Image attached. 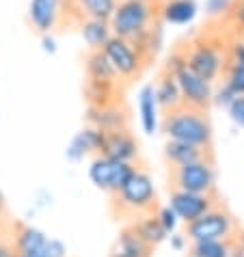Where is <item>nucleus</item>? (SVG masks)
<instances>
[{"label": "nucleus", "instance_id": "25", "mask_svg": "<svg viewBox=\"0 0 244 257\" xmlns=\"http://www.w3.org/2000/svg\"><path fill=\"white\" fill-rule=\"evenodd\" d=\"M190 257H231L229 240H195L190 242Z\"/></svg>", "mask_w": 244, "mask_h": 257}, {"label": "nucleus", "instance_id": "24", "mask_svg": "<svg viewBox=\"0 0 244 257\" xmlns=\"http://www.w3.org/2000/svg\"><path fill=\"white\" fill-rule=\"evenodd\" d=\"M156 97H154V84H147V87L141 89L139 95V108H141V123L143 130L147 134L156 132Z\"/></svg>", "mask_w": 244, "mask_h": 257}, {"label": "nucleus", "instance_id": "27", "mask_svg": "<svg viewBox=\"0 0 244 257\" xmlns=\"http://www.w3.org/2000/svg\"><path fill=\"white\" fill-rule=\"evenodd\" d=\"M220 76H222V80H225L222 84H227L235 95H244V67L242 65H238V63L227 59Z\"/></svg>", "mask_w": 244, "mask_h": 257}, {"label": "nucleus", "instance_id": "8", "mask_svg": "<svg viewBox=\"0 0 244 257\" xmlns=\"http://www.w3.org/2000/svg\"><path fill=\"white\" fill-rule=\"evenodd\" d=\"M169 190H186V192H201V195H214V192H216V169H214V158L169 169Z\"/></svg>", "mask_w": 244, "mask_h": 257}, {"label": "nucleus", "instance_id": "16", "mask_svg": "<svg viewBox=\"0 0 244 257\" xmlns=\"http://www.w3.org/2000/svg\"><path fill=\"white\" fill-rule=\"evenodd\" d=\"M48 242V235L37 229L33 225H16L11 235V244L16 248V253H35V251H44Z\"/></svg>", "mask_w": 244, "mask_h": 257}, {"label": "nucleus", "instance_id": "34", "mask_svg": "<svg viewBox=\"0 0 244 257\" xmlns=\"http://www.w3.org/2000/svg\"><path fill=\"white\" fill-rule=\"evenodd\" d=\"M233 97H235V93H233V91L229 89L227 84H222V87H220V91L216 93V99H212V102H216L218 106H229V104L233 102Z\"/></svg>", "mask_w": 244, "mask_h": 257}, {"label": "nucleus", "instance_id": "38", "mask_svg": "<svg viewBox=\"0 0 244 257\" xmlns=\"http://www.w3.org/2000/svg\"><path fill=\"white\" fill-rule=\"evenodd\" d=\"M16 257H48L44 251H35V253H16Z\"/></svg>", "mask_w": 244, "mask_h": 257}, {"label": "nucleus", "instance_id": "29", "mask_svg": "<svg viewBox=\"0 0 244 257\" xmlns=\"http://www.w3.org/2000/svg\"><path fill=\"white\" fill-rule=\"evenodd\" d=\"M227 59L238 63V65L244 67V39L238 37V35H231L229 39V46H227Z\"/></svg>", "mask_w": 244, "mask_h": 257}, {"label": "nucleus", "instance_id": "37", "mask_svg": "<svg viewBox=\"0 0 244 257\" xmlns=\"http://www.w3.org/2000/svg\"><path fill=\"white\" fill-rule=\"evenodd\" d=\"M184 240H186V235H171V242H173V246L175 248H184Z\"/></svg>", "mask_w": 244, "mask_h": 257}, {"label": "nucleus", "instance_id": "23", "mask_svg": "<svg viewBox=\"0 0 244 257\" xmlns=\"http://www.w3.org/2000/svg\"><path fill=\"white\" fill-rule=\"evenodd\" d=\"M84 93H87L89 106H104V104H112V102H117V99H121L119 97V82H93V80H87Z\"/></svg>", "mask_w": 244, "mask_h": 257}, {"label": "nucleus", "instance_id": "30", "mask_svg": "<svg viewBox=\"0 0 244 257\" xmlns=\"http://www.w3.org/2000/svg\"><path fill=\"white\" fill-rule=\"evenodd\" d=\"M156 216H158V220H160V225L164 227V229H167V233H171L177 227V216H175V212L169 208H160V205H158L156 208Z\"/></svg>", "mask_w": 244, "mask_h": 257}, {"label": "nucleus", "instance_id": "4", "mask_svg": "<svg viewBox=\"0 0 244 257\" xmlns=\"http://www.w3.org/2000/svg\"><path fill=\"white\" fill-rule=\"evenodd\" d=\"M160 3L162 0H119L108 20L112 35L134 39L149 28L160 26Z\"/></svg>", "mask_w": 244, "mask_h": 257}, {"label": "nucleus", "instance_id": "21", "mask_svg": "<svg viewBox=\"0 0 244 257\" xmlns=\"http://www.w3.org/2000/svg\"><path fill=\"white\" fill-rule=\"evenodd\" d=\"M130 227L147 242L149 246H158L162 240H167V235H169L167 229L160 225V220H158L156 212L145 214V216H139L136 220H132Z\"/></svg>", "mask_w": 244, "mask_h": 257}, {"label": "nucleus", "instance_id": "20", "mask_svg": "<svg viewBox=\"0 0 244 257\" xmlns=\"http://www.w3.org/2000/svg\"><path fill=\"white\" fill-rule=\"evenodd\" d=\"M80 35L89 50H99L106 41L112 37L108 20H95V18H82L80 20Z\"/></svg>", "mask_w": 244, "mask_h": 257}, {"label": "nucleus", "instance_id": "14", "mask_svg": "<svg viewBox=\"0 0 244 257\" xmlns=\"http://www.w3.org/2000/svg\"><path fill=\"white\" fill-rule=\"evenodd\" d=\"M210 158H212V147H199L182 141H169L164 145V160H167L169 169L184 167V164L199 162V160H210Z\"/></svg>", "mask_w": 244, "mask_h": 257}, {"label": "nucleus", "instance_id": "1", "mask_svg": "<svg viewBox=\"0 0 244 257\" xmlns=\"http://www.w3.org/2000/svg\"><path fill=\"white\" fill-rule=\"evenodd\" d=\"M231 35L233 33L229 31V26L222 20H216L210 26H203L190 41L179 46L186 67L207 82L218 80L222 67L227 63V46Z\"/></svg>", "mask_w": 244, "mask_h": 257}, {"label": "nucleus", "instance_id": "2", "mask_svg": "<svg viewBox=\"0 0 244 257\" xmlns=\"http://www.w3.org/2000/svg\"><path fill=\"white\" fill-rule=\"evenodd\" d=\"M110 197H112L114 216L128 218L130 223L139 216L156 212V208H158V192L154 186V180H152V175L143 169H134L130 180L117 192H112Z\"/></svg>", "mask_w": 244, "mask_h": 257}, {"label": "nucleus", "instance_id": "40", "mask_svg": "<svg viewBox=\"0 0 244 257\" xmlns=\"http://www.w3.org/2000/svg\"><path fill=\"white\" fill-rule=\"evenodd\" d=\"M233 35H238V37H242V39H244V28H240V31H235Z\"/></svg>", "mask_w": 244, "mask_h": 257}, {"label": "nucleus", "instance_id": "12", "mask_svg": "<svg viewBox=\"0 0 244 257\" xmlns=\"http://www.w3.org/2000/svg\"><path fill=\"white\" fill-rule=\"evenodd\" d=\"M87 121L89 125L99 127L102 132H117L130 127V112H128L124 102L117 99V102L104 106H89Z\"/></svg>", "mask_w": 244, "mask_h": 257}, {"label": "nucleus", "instance_id": "35", "mask_svg": "<svg viewBox=\"0 0 244 257\" xmlns=\"http://www.w3.org/2000/svg\"><path fill=\"white\" fill-rule=\"evenodd\" d=\"M0 257H16V248H13L11 240L0 238Z\"/></svg>", "mask_w": 244, "mask_h": 257}, {"label": "nucleus", "instance_id": "26", "mask_svg": "<svg viewBox=\"0 0 244 257\" xmlns=\"http://www.w3.org/2000/svg\"><path fill=\"white\" fill-rule=\"evenodd\" d=\"M119 0H76V7L82 18L95 20H110L114 7Z\"/></svg>", "mask_w": 244, "mask_h": 257}, {"label": "nucleus", "instance_id": "5", "mask_svg": "<svg viewBox=\"0 0 244 257\" xmlns=\"http://www.w3.org/2000/svg\"><path fill=\"white\" fill-rule=\"evenodd\" d=\"M164 69H167L169 74H173L177 87H179V93H182V104L192 106V108H199V110L210 108V104L214 99L212 82L203 80V78L197 76L195 71H190L188 67H186L184 54H182L179 48L173 50V54L169 56Z\"/></svg>", "mask_w": 244, "mask_h": 257}, {"label": "nucleus", "instance_id": "18", "mask_svg": "<svg viewBox=\"0 0 244 257\" xmlns=\"http://www.w3.org/2000/svg\"><path fill=\"white\" fill-rule=\"evenodd\" d=\"M154 97H156V104L162 108V112L173 110V108H177V106L182 104L179 87H177L173 74H169L167 69H162L160 76H158V82L154 87Z\"/></svg>", "mask_w": 244, "mask_h": 257}, {"label": "nucleus", "instance_id": "7", "mask_svg": "<svg viewBox=\"0 0 244 257\" xmlns=\"http://www.w3.org/2000/svg\"><path fill=\"white\" fill-rule=\"evenodd\" d=\"M28 20H31V24L37 33L50 35L65 22L80 24L82 16L76 7V0H31Z\"/></svg>", "mask_w": 244, "mask_h": 257}, {"label": "nucleus", "instance_id": "31", "mask_svg": "<svg viewBox=\"0 0 244 257\" xmlns=\"http://www.w3.org/2000/svg\"><path fill=\"white\" fill-rule=\"evenodd\" d=\"M227 108H229V115H231L233 123L240 125L242 130H244V95H235L233 102L229 104Z\"/></svg>", "mask_w": 244, "mask_h": 257}, {"label": "nucleus", "instance_id": "13", "mask_svg": "<svg viewBox=\"0 0 244 257\" xmlns=\"http://www.w3.org/2000/svg\"><path fill=\"white\" fill-rule=\"evenodd\" d=\"M102 154L108 156V158H114V160L134 162L139 158V141L132 137L130 127L117 130V132H106Z\"/></svg>", "mask_w": 244, "mask_h": 257}, {"label": "nucleus", "instance_id": "3", "mask_svg": "<svg viewBox=\"0 0 244 257\" xmlns=\"http://www.w3.org/2000/svg\"><path fill=\"white\" fill-rule=\"evenodd\" d=\"M162 132L169 141H182L199 147H212L214 139L207 110H199L186 104L162 112Z\"/></svg>", "mask_w": 244, "mask_h": 257}, {"label": "nucleus", "instance_id": "36", "mask_svg": "<svg viewBox=\"0 0 244 257\" xmlns=\"http://www.w3.org/2000/svg\"><path fill=\"white\" fill-rule=\"evenodd\" d=\"M44 50L46 52H56V46H54V39L44 35Z\"/></svg>", "mask_w": 244, "mask_h": 257}, {"label": "nucleus", "instance_id": "6", "mask_svg": "<svg viewBox=\"0 0 244 257\" xmlns=\"http://www.w3.org/2000/svg\"><path fill=\"white\" fill-rule=\"evenodd\" d=\"M184 235L186 240H231L238 231V220L225 205L218 203L199 218L184 223Z\"/></svg>", "mask_w": 244, "mask_h": 257}, {"label": "nucleus", "instance_id": "32", "mask_svg": "<svg viewBox=\"0 0 244 257\" xmlns=\"http://www.w3.org/2000/svg\"><path fill=\"white\" fill-rule=\"evenodd\" d=\"M44 253H46L48 257H67V246L63 244L61 240L48 238L46 246H44Z\"/></svg>", "mask_w": 244, "mask_h": 257}, {"label": "nucleus", "instance_id": "9", "mask_svg": "<svg viewBox=\"0 0 244 257\" xmlns=\"http://www.w3.org/2000/svg\"><path fill=\"white\" fill-rule=\"evenodd\" d=\"M102 50H104V54L108 56L114 71H117L119 80H124V82L136 80V78L145 71V67L149 65L130 39L117 37V35H112V37L102 46Z\"/></svg>", "mask_w": 244, "mask_h": 257}, {"label": "nucleus", "instance_id": "22", "mask_svg": "<svg viewBox=\"0 0 244 257\" xmlns=\"http://www.w3.org/2000/svg\"><path fill=\"white\" fill-rule=\"evenodd\" d=\"M197 5L195 0H162L160 3V16L164 22L186 24L195 18Z\"/></svg>", "mask_w": 244, "mask_h": 257}, {"label": "nucleus", "instance_id": "10", "mask_svg": "<svg viewBox=\"0 0 244 257\" xmlns=\"http://www.w3.org/2000/svg\"><path fill=\"white\" fill-rule=\"evenodd\" d=\"M134 169H136L134 162H124L108 158L104 154H95V158L89 164V180L95 184V188L112 195L130 180Z\"/></svg>", "mask_w": 244, "mask_h": 257}, {"label": "nucleus", "instance_id": "17", "mask_svg": "<svg viewBox=\"0 0 244 257\" xmlns=\"http://www.w3.org/2000/svg\"><path fill=\"white\" fill-rule=\"evenodd\" d=\"M84 69H87V80L93 82H121L117 71L110 65L108 56L104 54V50H89L87 61H84Z\"/></svg>", "mask_w": 244, "mask_h": 257}, {"label": "nucleus", "instance_id": "33", "mask_svg": "<svg viewBox=\"0 0 244 257\" xmlns=\"http://www.w3.org/2000/svg\"><path fill=\"white\" fill-rule=\"evenodd\" d=\"M229 244H231V257H244V229L238 227V231L229 240Z\"/></svg>", "mask_w": 244, "mask_h": 257}, {"label": "nucleus", "instance_id": "39", "mask_svg": "<svg viewBox=\"0 0 244 257\" xmlns=\"http://www.w3.org/2000/svg\"><path fill=\"white\" fill-rule=\"evenodd\" d=\"M3 223H5V197L0 192V227H3Z\"/></svg>", "mask_w": 244, "mask_h": 257}, {"label": "nucleus", "instance_id": "19", "mask_svg": "<svg viewBox=\"0 0 244 257\" xmlns=\"http://www.w3.org/2000/svg\"><path fill=\"white\" fill-rule=\"evenodd\" d=\"M152 253H154V246H149L147 242L128 225L126 229L119 233L117 246H114L110 257H152Z\"/></svg>", "mask_w": 244, "mask_h": 257}, {"label": "nucleus", "instance_id": "15", "mask_svg": "<svg viewBox=\"0 0 244 257\" xmlns=\"http://www.w3.org/2000/svg\"><path fill=\"white\" fill-rule=\"evenodd\" d=\"M104 137H106V132H102L99 127L87 125L84 130H80L74 139H71L69 147H67V158L78 162L89 154H102Z\"/></svg>", "mask_w": 244, "mask_h": 257}, {"label": "nucleus", "instance_id": "11", "mask_svg": "<svg viewBox=\"0 0 244 257\" xmlns=\"http://www.w3.org/2000/svg\"><path fill=\"white\" fill-rule=\"evenodd\" d=\"M218 195H201V192H186V190H169V208L175 212L177 220L190 223L199 218L201 214L218 205Z\"/></svg>", "mask_w": 244, "mask_h": 257}, {"label": "nucleus", "instance_id": "28", "mask_svg": "<svg viewBox=\"0 0 244 257\" xmlns=\"http://www.w3.org/2000/svg\"><path fill=\"white\" fill-rule=\"evenodd\" d=\"M220 20L229 26V31L235 33L244 28V0H229L225 13L220 16Z\"/></svg>", "mask_w": 244, "mask_h": 257}]
</instances>
